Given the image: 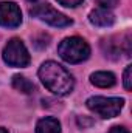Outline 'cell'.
<instances>
[{"label":"cell","instance_id":"1","mask_svg":"<svg viewBox=\"0 0 132 133\" xmlns=\"http://www.w3.org/2000/svg\"><path fill=\"white\" fill-rule=\"evenodd\" d=\"M39 77L45 88L58 96H67L73 91L75 81L73 76L58 62L48 61L44 62L39 68Z\"/></svg>","mask_w":132,"mask_h":133},{"label":"cell","instance_id":"14","mask_svg":"<svg viewBox=\"0 0 132 133\" xmlns=\"http://www.w3.org/2000/svg\"><path fill=\"white\" fill-rule=\"evenodd\" d=\"M61 5H64V6H68V8H75V6H78V5H81L84 0H58Z\"/></svg>","mask_w":132,"mask_h":133},{"label":"cell","instance_id":"11","mask_svg":"<svg viewBox=\"0 0 132 133\" xmlns=\"http://www.w3.org/2000/svg\"><path fill=\"white\" fill-rule=\"evenodd\" d=\"M13 87H14L17 91L23 93V95H31L34 90H36V87H34L33 82L28 81L25 76H20V74H16V76L13 77Z\"/></svg>","mask_w":132,"mask_h":133},{"label":"cell","instance_id":"6","mask_svg":"<svg viewBox=\"0 0 132 133\" xmlns=\"http://www.w3.org/2000/svg\"><path fill=\"white\" fill-rule=\"evenodd\" d=\"M101 50L106 57L109 59H120V54L131 56V36L123 34V36H112L107 39H103L101 42Z\"/></svg>","mask_w":132,"mask_h":133},{"label":"cell","instance_id":"13","mask_svg":"<svg viewBox=\"0 0 132 133\" xmlns=\"http://www.w3.org/2000/svg\"><path fill=\"white\" fill-rule=\"evenodd\" d=\"M95 2H97V3L99 5V8H106V9H110V8H113V6H117L120 0H95Z\"/></svg>","mask_w":132,"mask_h":133},{"label":"cell","instance_id":"7","mask_svg":"<svg viewBox=\"0 0 132 133\" xmlns=\"http://www.w3.org/2000/svg\"><path fill=\"white\" fill-rule=\"evenodd\" d=\"M22 23V11L14 2H0V26L17 28Z\"/></svg>","mask_w":132,"mask_h":133},{"label":"cell","instance_id":"10","mask_svg":"<svg viewBox=\"0 0 132 133\" xmlns=\"http://www.w3.org/2000/svg\"><path fill=\"white\" fill-rule=\"evenodd\" d=\"M36 133H61V122L51 116L42 118L36 125Z\"/></svg>","mask_w":132,"mask_h":133},{"label":"cell","instance_id":"9","mask_svg":"<svg viewBox=\"0 0 132 133\" xmlns=\"http://www.w3.org/2000/svg\"><path fill=\"white\" fill-rule=\"evenodd\" d=\"M90 82L99 88H109V87L115 85L117 79H115V74L110 71H97V73L90 74Z\"/></svg>","mask_w":132,"mask_h":133},{"label":"cell","instance_id":"12","mask_svg":"<svg viewBox=\"0 0 132 133\" xmlns=\"http://www.w3.org/2000/svg\"><path fill=\"white\" fill-rule=\"evenodd\" d=\"M131 74H132V65H128L126 70H124V79H123V84H124V88L126 90H131L132 88V79H131Z\"/></svg>","mask_w":132,"mask_h":133},{"label":"cell","instance_id":"8","mask_svg":"<svg viewBox=\"0 0 132 133\" xmlns=\"http://www.w3.org/2000/svg\"><path fill=\"white\" fill-rule=\"evenodd\" d=\"M89 20L92 25L99 26V28H107L115 23V16L110 9L106 8H97L89 14Z\"/></svg>","mask_w":132,"mask_h":133},{"label":"cell","instance_id":"17","mask_svg":"<svg viewBox=\"0 0 132 133\" xmlns=\"http://www.w3.org/2000/svg\"><path fill=\"white\" fill-rule=\"evenodd\" d=\"M0 133H8V130H6V129H3V127H0Z\"/></svg>","mask_w":132,"mask_h":133},{"label":"cell","instance_id":"16","mask_svg":"<svg viewBox=\"0 0 132 133\" xmlns=\"http://www.w3.org/2000/svg\"><path fill=\"white\" fill-rule=\"evenodd\" d=\"M109 133H129V132H128L124 127H120V125H117V127H112Z\"/></svg>","mask_w":132,"mask_h":133},{"label":"cell","instance_id":"3","mask_svg":"<svg viewBox=\"0 0 132 133\" xmlns=\"http://www.w3.org/2000/svg\"><path fill=\"white\" fill-rule=\"evenodd\" d=\"M59 56L68 64H79L90 56L89 43L81 37H67L58 46Z\"/></svg>","mask_w":132,"mask_h":133},{"label":"cell","instance_id":"5","mask_svg":"<svg viewBox=\"0 0 132 133\" xmlns=\"http://www.w3.org/2000/svg\"><path fill=\"white\" fill-rule=\"evenodd\" d=\"M2 56H3V61L9 66H27L31 61L25 43L17 37L11 39L6 43V46L3 48Z\"/></svg>","mask_w":132,"mask_h":133},{"label":"cell","instance_id":"15","mask_svg":"<svg viewBox=\"0 0 132 133\" xmlns=\"http://www.w3.org/2000/svg\"><path fill=\"white\" fill-rule=\"evenodd\" d=\"M78 124H79V125H82V129H84L86 125H92V124H93V121H90V119H87L86 116H82V118L79 116V118H78Z\"/></svg>","mask_w":132,"mask_h":133},{"label":"cell","instance_id":"2","mask_svg":"<svg viewBox=\"0 0 132 133\" xmlns=\"http://www.w3.org/2000/svg\"><path fill=\"white\" fill-rule=\"evenodd\" d=\"M30 2V14L51 25V26H58V28H64V26H70L73 23V20L70 17H67L65 14L59 12L58 9H55L50 3L47 2H40V0H28Z\"/></svg>","mask_w":132,"mask_h":133},{"label":"cell","instance_id":"4","mask_svg":"<svg viewBox=\"0 0 132 133\" xmlns=\"http://www.w3.org/2000/svg\"><path fill=\"white\" fill-rule=\"evenodd\" d=\"M87 108L90 111H93L95 115H98L99 118L109 119V118H115L120 115L124 99L123 98H104V96H92L87 99Z\"/></svg>","mask_w":132,"mask_h":133}]
</instances>
